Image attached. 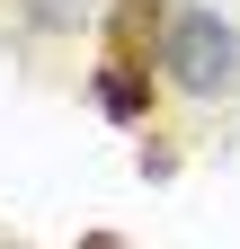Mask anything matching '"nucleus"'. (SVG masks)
I'll use <instances>...</instances> for the list:
<instances>
[{"instance_id":"obj_1","label":"nucleus","mask_w":240,"mask_h":249,"mask_svg":"<svg viewBox=\"0 0 240 249\" xmlns=\"http://www.w3.org/2000/svg\"><path fill=\"white\" fill-rule=\"evenodd\" d=\"M152 62L169 89H187V98H223V89L240 80V27L223 9H169V27L152 36Z\"/></svg>"},{"instance_id":"obj_3","label":"nucleus","mask_w":240,"mask_h":249,"mask_svg":"<svg viewBox=\"0 0 240 249\" xmlns=\"http://www.w3.org/2000/svg\"><path fill=\"white\" fill-rule=\"evenodd\" d=\"M169 27V9H160V0H116V53H134V36H142V27Z\"/></svg>"},{"instance_id":"obj_5","label":"nucleus","mask_w":240,"mask_h":249,"mask_svg":"<svg viewBox=\"0 0 240 249\" xmlns=\"http://www.w3.org/2000/svg\"><path fill=\"white\" fill-rule=\"evenodd\" d=\"M80 249H134V240H116V231H89V240H80Z\"/></svg>"},{"instance_id":"obj_2","label":"nucleus","mask_w":240,"mask_h":249,"mask_svg":"<svg viewBox=\"0 0 240 249\" xmlns=\"http://www.w3.org/2000/svg\"><path fill=\"white\" fill-rule=\"evenodd\" d=\"M89 98H98V116H116V124H142L152 116V62L142 53H107L98 71H89Z\"/></svg>"},{"instance_id":"obj_4","label":"nucleus","mask_w":240,"mask_h":249,"mask_svg":"<svg viewBox=\"0 0 240 249\" xmlns=\"http://www.w3.org/2000/svg\"><path fill=\"white\" fill-rule=\"evenodd\" d=\"M89 9H98V0H27V18H36V27H80Z\"/></svg>"}]
</instances>
